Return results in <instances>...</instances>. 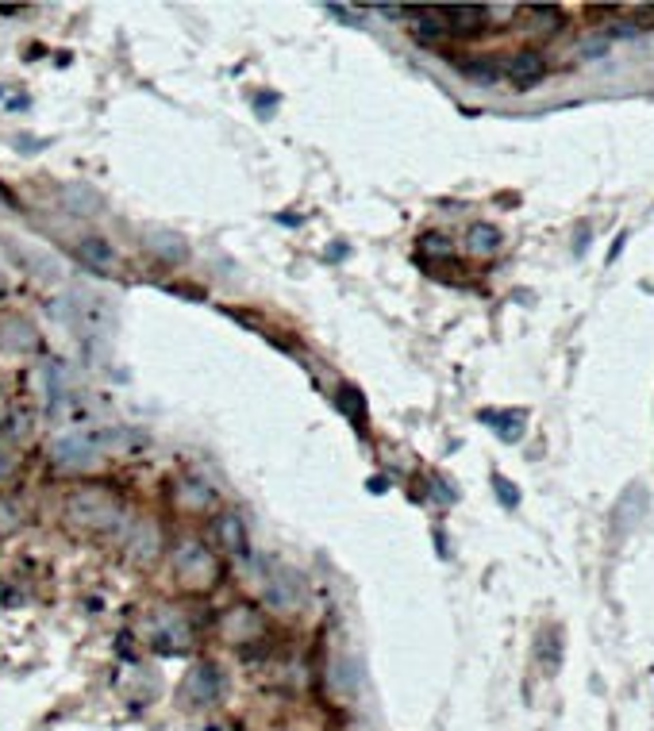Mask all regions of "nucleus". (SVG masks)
<instances>
[{"label": "nucleus", "mask_w": 654, "mask_h": 731, "mask_svg": "<svg viewBox=\"0 0 654 731\" xmlns=\"http://www.w3.org/2000/svg\"><path fill=\"white\" fill-rule=\"evenodd\" d=\"M558 647H562V643H558V631H547V635L539 639V658L547 662V674L558 670Z\"/></svg>", "instance_id": "16"}, {"label": "nucleus", "mask_w": 654, "mask_h": 731, "mask_svg": "<svg viewBox=\"0 0 654 731\" xmlns=\"http://www.w3.org/2000/svg\"><path fill=\"white\" fill-rule=\"evenodd\" d=\"M266 605L270 608H297L304 601V581L301 574H293V570H277L274 581L266 585Z\"/></svg>", "instance_id": "2"}, {"label": "nucleus", "mask_w": 654, "mask_h": 731, "mask_svg": "<svg viewBox=\"0 0 654 731\" xmlns=\"http://www.w3.org/2000/svg\"><path fill=\"white\" fill-rule=\"evenodd\" d=\"M543 70H547V62H543V54L539 51H520V54H512V62H508V77H512L516 89L539 85V81H543Z\"/></svg>", "instance_id": "3"}, {"label": "nucleus", "mask_w": 654, "mask_h": 731, "mask_svg": "<svg viewBox=\"0 0 654 731\" xmlns=\"http://www.w3.org/2000/svg\"><path fill=\"white\" fill-rule=\"evenodd\" d=\"M0 293H4V278H0Z\"/></svg>", "instance_id": "19"}, {"label": "nucleus", "mask_w": 654, "mask_h": 731, "mask_svg": "<svg viewBox=\"0 0 654 731\" xmlns=\"http://www.w3.org/2000/svg\"><path fill=\"white\" fill-rule=\"evenodd\" d=\"M66 208L77 212V216H93V212L101 208V197H97L89 185H70V189H66Z\"/></svg>", "instance_id": "10"}, {"label": "nucleus", "mask_w": 654, "mask_h": 731, "mask_svg": "<svg viewBox=\"0 0 654 731\" xmlns=\"http://www.w3.org/2000/svg\"><path fill=\"white\" fill-rule=\"evenodd\" d=\"M493 489H497V497H501L504 508L520 505V489H516V485H512L508 478H501V474H497V478H493Z\"/></svg>", "instance_id": "17"}, {"label": "nucleus", "mask_w": 654, "mask_h": 731, "mask_svg": "<svg viewBox=\"0 0 654 731\" xmlns=\"http://www.w3.org/2000/svg\"><path fill=\"white\" fill-rule=\"evenodd\" d=\"M220 689H224V674L212 662L197 666L185 681V693H193V701H212V697H220Z\"/></svg>", "instance_id": "4"}, {"label": "nucleus", "mask_w": 654, "mask_h": 731, "mask_svg": "<svg viewBox=\"0 0 654 731\" xmlns=\"http://www.w3.org/2000/svg\"><path fill=\"white\" fill-rule=\"evenodd\" d=\"M424 251H428V254H443V258H451V239H443V235H428V239H424Z\"/></svg>", "instance_id": "18"}, {"label": "nucleus", "mask_w": 654, "mask_h": 731, "mask_svg": "<svg viewBox=\"0 0 654 731\" xmlns=\"http://www.w3.org/2000/svg\"><path fill=\"white\" fill-rule=\"evenodd\" d=\"M93 447H89V439H81V435H74V439H62V443H54V458L62 462V466H89L93 462Z\"/></svg>", "instance_id": "6"}, {"label": "nucleus", "mask_w": 654, "mask_h": 731, "mask_svg": "<svg viewBox=\"0 0 654 731\" xmlns=\"http://www.w3.org/2000/svg\"><path fill=\"white\" fill-rule=\"evenodd\" d=\"M335 685L343 693H354V685H358V662L354 658H339L335 662Z\"/></svg>", "instance_id": "15"}, {"label": "nucleus", "mask_w": 654, "mask_h": 731, "mask_svg": "<svg viewBox=\"0 0 654 731\" xmlns=\"http://www.w3.org/2000/svg\"><path fill=\"white\" fill-rule=\"evenodd\" d=\"M77 254H81L89 266H97V262H101V266H108V262H112V247H108L104 239H97V235H89V239L77 247Z\"/></svg>", "instance_id": "14"}, {"label": "nucleus", "mask_w": 654, "mask_h": 731, "mask_svg": "<svg viewBox=\"0 0 654 731\" xmlns=\"http://www.w3.org/2000/svg\"><path fill=\"white\" fill-rule=\"evenodd\" d=\"M466 247L474 254H497L501 251V231L493 224H474L466 235Z\"/></svg>", "instance_id": "9"}, {"label": "nucleus", "mask_w": 654, "mask_h": 731, "mask_svg": "<svg viewBox=\"0 0 654 731\" xmlns=\"http://www.w3.org/2000/svg\"><path fill=\"white\" fill-rule=\"evenodd\" d=\"M220 535H224L227 551H235V555H247V531H243V520L239 516H220Z\"/></svg>", "instance_id": "12"}, {"label": "nucleus", "mask_w": 654, "mask_h": 731, "mask_svg": "<svg viewBox=\"0 0 654 731\" xmlns=\"http://www.w3.org/2000/svg\"><path fill=\"white\" fill-rule=\"evenodd\" d=\"M339 408L351 416V424L358 431L366 428V397H362L354 385H343V389H339Z\"/></svg>", "instance_id": "11"}, {"label": "nucleus", "mask_w": 654, "mask_h": 731, "mask_svg": "<svg viewBox=\"0 0 654 731\" xmlns=\"http://www.w3.org/2000/svg\"><path fill=\"white\" fill-rule=\"evenodd\" d=\"M147 243H151V251L158 254V258H170V262H185V258H189L185 239L174 235V231H154Z\"/></svg>", "instance_id": "7"}, {"label": "nucleus", "mask_w": 654, "mask_h": 731, "mask_svg": "<svg viewBox=\"0 0 654 731\" xmlns=\"http://www.w3.org/2000/svg\"><path fill=\"white\" fill-rule=\"evenodd\" d=\"M462 74H466L470 85H497V81H501L497 62H466V66H462Z\"/></svg>", "instance_id": "13"}, {"label": "nucleus", "mask_w": 654, "mask_h": 731, "mask_svg": "<svg viewBox=\"0 0 654 731\" xmlns=\"http://www.w3.org/2000/svg\"><path fill=\"white\" fill-rule=\"evenodd\" d=\"M0 343H4V347H35V328L27 324L24 316L0 320Z\"/></svg>", "instance_id": "8"}, {"label": "nucleus", "mask_w": 654, "mask_h": 731, "mask_svg": "<svg viewBox=\"0 0 654 731\" xmlns=\"http://www.w3.org/2000/svg\"><path fill=\"white\" fill-rule=\"evenodd\" d=\"M439 20L447 27V35H478L485 20H489V8H481V4H447V8H439Z\"/></svg>", "instance_id": "1"}, {"label": "nucleus", "mask_w": 654, "mask_h": 731, "mask_svg": "<svg viewBox=\"0 0 654 731\" xmlns=\"http://www.w3.org/2000/svg\"><path fill=\"white\" fill-rule=\"evenodd\" d=\"M481 424H489L504 443H516L524 435V428H528V412H520V408H512V412H481Z\"/></svg>", "instance_id": "5"}]
</instances>
